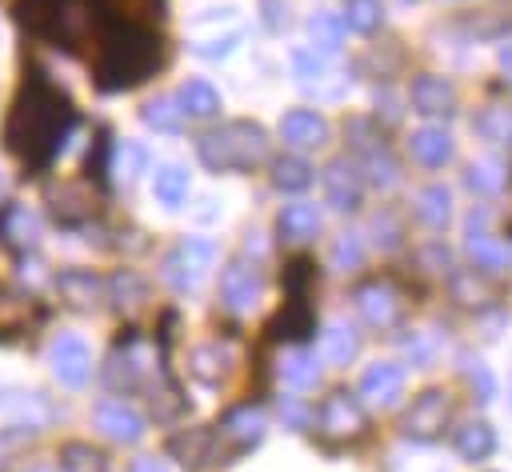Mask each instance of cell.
Wrapping results in <instances>:
<instances>
[{
  "mask_svg": "<svg viewBox=\"0 0 512 472\" xmlns=\"http://www.w3.org/2000/svg\"><path fill=\"white\" fill-rule=\"evenodd\" d=\"M268 152V132L252 120H228L200 136L196 156L212 172H248Z\"/></svg>",
  "mask_w": 512,
  "mask_h": 472,
  "instance_id": "6da1fadb",
  "label": "cell"
},
{
  "mask_svg": "<svg viewBox=\"0 0 512 472\" xmlns=\"http://www.w3.org/2000/svg\"><path fill=\"white\" fill-rule=\"evenodd\" d=\"M212 264H216V240H208V236H184L164 256V280L176 292H196Z\"/></svg>",
  "mask_w": 512,
  "mask_h": 472,
  "instance_id": "7a4b0ae2",
  "label": "cell"
},
{
  "mask_svg": "<svg viewBox=\"0 0 512 472\" xmlns=\"http://www.w3.org/2000/svg\"><path fill=\"white\" fill-rule=\"evenodd\" d=\"M48 368L64 388H84L92 376V348L80 332H60L48 344Z\"/></svg>",
  "mask_w": 512,
  "mask_h": 472,
  "instance_id": "3957f363",
  "label": "cell"
},
{
  "mask_svg": "<svg viewBox=\"0 0 512 472\" xmlns=\"http://www.w3.org/2000/svg\"><path fill=\"white\" fill-rule=\"evenodd\" d=\"M260 292H264V280L256 272V264L248 260H228V268L220 272V296H224V308L244 316L260 304Z\"/></svg>",
  "mask_w": 512,
  "mask_h": 472,
  "instance_id": "277c9868",
  "label": "cell"
},
{
  "mask_svg": "<svg viewBox=\"0 0 512 472\" xmlns=\"http://www.w3.org/2000/svg\"><path fill=\"white\" fill-rule=\"evenodd\" d=\"M92 420H96V428H100L108 440H116V444H136V440L144 436V416H140L132 404L116 400V396H104V400L92 408Z\"/></svg>",
  "mask_w": 512,
  "mask_h": 472,
  "instance_id": "5b68a950",
  "label": "cell"
},
{
  "mask_svg": "<svg viewBox=\"0 0 512 472\" xmlns=\"http://www.w3.org/2000/svg\"><path fill=\"white\" fill-rule=\"evenodd\" d=\"M444 424H448V396H444L440 388L420 392V396L412 400L408 416H404V432L416 436V440H432V436H440Z\"/></svg>",
  "mask_w": 512,
  "mask_h": 472,
  "instance_id": "8992f818",
  "label": "cell"
},
{
  "mask_svg": "<svg viewBox=\"0 0 512 472\" xmlns=\"http://www.w3.org/2000/svg\"><path fill=\"white\" fill-rule=\"evenodd\" d=\"M360 396H364L372 408H392V404L404 396V368L392 364V360L368 364L364 376H360Z\"/></svg>",
  "mask_w": 512,
  "mask_h": 472,
  "instance_id": "52a82bcc",
  "label": "cell"
},
{
  "mask_svg": "<svg viewBox=\"0 0 512 472\" xmlns=\"http://www.w3.org/2000/svg\"><path fill=\"white\" fill-rule=\"evenodd\" d=\"M324 200L336 208V212H356L360 200H364V184H360V172L348 164V160H332L324 168Z\"/></svg>",
  "mask_w": 512,
  "mask_h": 472,
  "instance_id": "ba28073f",
  "label": "cell"
},
{
  "mask_svg": "<svg viewBox=\"0 0 512 472\" xmlns=\"http://www.w3.org/2000/svg\"><path fill=\"white\" fill-rule=\"evenodd\" d=\"M408 96H412V112H420V116H452L456 112V88L444 76H432V72L416 76Z\"/></svg>",
  "mask_w": 512,
  "mask_h": 472,
  "instance_id": "9c48e42d",
  "label": "cell"
},
{
  "mask_svg": "<svg viewBox=\"0 0 512 472\" xmlns=\"http://www.w3.org/2000/svg\"><path fill=\"white\" fill-rule=\"evenodd\" d=\"M280 140L288 148H320L328 140V120L312 108H292L280 116Z\"/></svg>",
  "mask_w": 512,
  "mask_h": 472,
  "instance_id": "30bf717a",
  "label": "cell"
},
{
  "mask_svg": "<svg viewBox=\"0 0 512 472\" xmlns=\"http://www.w3.org/2000/svg\"><path fill=\"white\" fill-rule=\"evenodd\" d=\"M364 428V408L352 392H332L320 404V432L324 436H356Z\"/></svg>",
  "mask_w": 512,
  "mask_h": 472,
  "instance_id": "8fae6325",
  "label": "cell"
},
{
  "mask_svg": "<svg viewBox=\"0 0 512 472\" xmlns=\"http://www.w3.org/2000/svg\"><path fill=\"white\" fill-rule=\"evenodd\" d=\"M228 368H232V348L228 344H220V340H208V344H196L192 352H188V376L196 380V384H220L224 376H228Z\"/></svg>",
  "mask_w": 512,
  "mask_h": 472,
  "instance_id": "7c38bea8",
  "label": "cell"
},
{
  "mask_svg": "<svg viewBox=\"0 0 512 472\" xmlns=\"http://www.w3.org/2000/svg\"><path fill=\"white\" fill-rule=\"evenodd\" d=\"M276 376H280L284 388L308 392V388L320 384V356L308 352V348H288V352L280 356V364H276Z\"/></svg>",
  "mask_w": 512,
  "mask_h": 472,
  "instance_id": "4fadbf2b",
  "label": "cell"
},
{
  "mask_svg": "<svg viewBox=\"0 0 512 472\" xmlns=\"http://www.w3.org/2000/svg\"><path fill=\"white\" fill-rule=\"evenodd\" d=\"M408 152H412V160H420L424 168H444L448 160H452V136L444 132V128H416L412 136H408Z\"/></svg>",
  "mask_w": 512,
  "mask_h": 472,
  "instance_id": "5bb4252c",
  "label": "cell"
},
{
  "mask_svg": "<svg viewBox=\"0 0 512 472\" xmlns=\"http://www.w3.org/2000/svg\"><path fill=\"white\" fill-rule=\"evenodd\" d=\"M276 228H280V236L288 244H304V240H312L320 232V208L316 204H304V200L284 204L280 216H276Z\"/></svg>",
  "mask_w": 512,
  "mask_h": 472,
  "instance_id": "9a60e30c",
  "label": "cell"
},
{
  "mask_svg": "<svg viewBox=\"0 0 512 472\" xmlns=\"http://www.w3.org/2000/svg\"><path fill=\"white\" fill-rule=\"evenodd\" d=\"M360 352V332L348 320H332L320 332V360L324 364H348Z\"/></svg>",
  "mask_w": 512,
  "mask_h": 472,
  "instance_id": "2e32d148",
  "label": "cell"
},
{
  "mask_svg": "<svg viewBox=\"0 0 512 472\" xmlns=\"http://www.w3.org/2000/svg\"><path fill=\"white\" fill-rule=\"evenodd\" d=\"M176 104H180V112H184L188 120H208V116L220 112V92H216L208 80L196 76V80H184V84H180Z\"/></svg>",
  "mask_w": 512,
  "mask_h": 472,
  "instance_id": "e0dca14e",
  "label": "cell"
},
{
  "mask_svg": "<svg viewBox=\"0 0 512 472\" xmlns=\"http://www.w3.org/2000/svg\"><path fill=\"white\" fill-rule=\"evenodd\" d=\"M220 436L224 440H232L236 448H252V444H260V436H264V412L260 408H232L228 416H224V424H220Z\"/></svg>",
  "mask_w": 512,
  "mask_h": 472,
  "instance_id": "ac0fdd59",
  "label": "cell"
},
{
  "mask_svg": "<svg viewBox=\"0 0 512 472\" xmlns=\"http://www.w3.org/2000/svg\"><path fill=\"white\" fill-rule=\"evenodd\" d=\"M188 188H192V176H188V168H180V164H160V168L152 172V196H156L164 208H180V204L188 200Z\"/></svg>",
  "mask_w": 512,
  "mask_h": 472,
  "instance_id": "d6986e66",
  "label": "cell"
},
{
  "mask_svg": "<svg viewBox=\"0 0 512 472\" xmlns=\"http://www.w3.org/2000/svg\"><path fill=\"white\" fill-rule=\"evenodd\" d=\"M356 304H360L364 320L376 324V328H388V324L396 320V308H400V300H396V292H392L388 284H368V288H360V292H356Z\"/></svg>",
  "mask_w": 512,
  "mask_h": 472,
  "instance_id": "ffe728a7",
  "label": "cell"
},
{
  "mask_svg": "<svg viewBox=\"0 0 512 472\" xmlns=\"http://www.w3.org/2000/svg\"><path fill=\"white\" fill-rule=\"evenodd\" d=\"M456 452L464 456V460H488L492 452H496V432H492V424H484V420H468V424H460L456 428Z\"/></svg>",
  "mask_w": 512,
  "mask_h": 472,
  "instance_id": "44dd1931",
  "label": "cell"
},
{
  "mask_svg": "<svg viewBox=\"0 0 512 472\" xmlns=\"http://www.w3.org/2000/svg\"><path fill=\"white\" fill-rule=\"evenodd\" d=\"M112 172L124 188H132L144 172H148V148L140 140H120L116 152H112Z\"/></svg>",
  "mask_w": 512,
  "mask_h": 472,
  "instance_id": "7402d4cb",
  "label": "cell"
},
{
  "mask_svg": "<svg viewBox=\"0 0 512 472\" xmlns=\"http://www.w3.org/2000/svg\"><path fill=\"white\" fill-rule=\"evenodd\" d=\"M416 216L428 224V228H444L452 220V192L444 184H428L420 196H416Z\"/></svg>",
  "mask_w": 512,
  "mask_h": 472,
  "instance_id": "603a6c76",
  "label": "cell"
},
{
  "mask_svg": "<svg viewBox=\"0 0 512 472\" xmlns=\"http://www.w3.org/2000/svg\"><path fill=\"white\" fill-rule=\"evenodd\" d=\"M272 184L280 192H304L312 184V164L304 156H280L272 164Z\"/></svg>",
  "mask_w": 512,
  "mask_h": 472,
  "instance_id": "cb8c5ba5",
  "label": "cell"
},
{
  "mask_svg": "<svg viewBox=\"0 0 512 472\" xmlns=\"http://www.w3.org/2000/svg\"><path fill=\"white\" fill-rule=\"evenodd\" d=\"M308 36H312V48L336 52L344 44V20L336 12H312L308 16Z\"/></svg>",
  "mask_w": 512,
  "mask_h": 472,
  "instance_id": "d4e9b609",
  "label": "cell"
},
{
  "mask_svg": "<svg viewBox=\"0 0 512 472\" xmlns=\"http://www.w3.org/2000/svg\"><path fill=\"white\" fill-rule=\"evenodd\" d=\"M140 116H144V124L156 128V132H180V124H184V112H180L176 96H156V100H148Z\"/></svg>",
  "mask_w": 512,
  "mask_h": 472,
  "instance_id": "484cf974",
  "label": "cell"
},
{
  "mask_svg": "<svg viewBox=\"0 0 512 472\" xmlns=\"http://www.w3.org/2000/svg\"><path fill=\"white\" fill-rule=\"evenodd\" d=\"M60 468L64 472H108V456L92 444H64L60 448Z\"/></svg>",
  "mask_w": 512,
  "mask_h": 472,
  "instance_id": "4316f807",
  "label": "cell"
},
{
  "mask_svg": "<svg viewBox=\"0 0 512 472\" xmlns=\"http://www.w3.org/2000/svg\"><path fill=\"white\" fill-rule=\"evenodd\" d=\"M340 20H344V28L368 36V32L380 28V20H384V4H380V0H348V8H344Z\"/></svg>",
  "mask_w": 512,
  "mask_h": 472,
  "instance_id": "83f0119b",
  "label": "cell"
},
{
  "mask_svg": "<svg viewBox=\"0 0 512 472\" xmlns=\"http://www.w3.org/2000/svg\"><path fill=\"white\" fill-rule=\"evenodd\" d=\"M464 180H468L472 192H480V196H496V192L504 188V164L492 160V156H484V160H476V164L468 168Z\"/></svg>",
  "mask_w": 512,
  "mask_h": 472,
  "instance_id": "f1b7e54d",
  "label": "cell"
},
{
  "mask_svg": "<svg viewBox=\"0 0 512 472\" xmlns=\"http://www.w3.org/2000/svg\"><path fill=\"white\" fill-rule=\"evenodd\" d=\"M468 252L476 260V268H504L508 264V248L500 240H492L488 232H468Z\"/></svg>",
  "mask_w": 512,
  "mask_h": 472,
  "instance_id": "f546056e",
  "label": "cell"
},
{
  "mask_svg": "<svg viewBox=\"0 0 512 472\" xmlns=\"http://www.w3.org/2000/svg\"><path fill=\"white\" fill-rule=\"evenodd\" d=\"M328 260H332V268H340V272L360 268V264H364V240H360V232H340V236L332 240Z\"/></svg>",
  "mask_w": 512,
  "mask_h": 472,
  "instance_id": "4dcf8cb0",
  "label": "cell"
},
{
  "mask_svg": "<svg viewBox=\"0 0 512 472\" xmlns=\"http://www.w3.org/2000/svg\"><path fill=\"white\" fill-rule=\"evenodd\" d=\"M292 72L304 80V84H320L324 76H328V60H324V52L320 48H312V44H304V48H292Z\"/></svg>",
  "mask_w": 512,
  "mask_h": 472,
  "instance_id": "1f68e13d",
  "label": "cell"
},
{
  "mask_svg": "<svg viewBox=\"0 0 512 472\" xmlns=\"http://www.w3.org/2000/svg\"><path fill=\"white\" fill-rule=\"evenodd\" d=\"M476 132L484 136V140H512V112L508 108H484L480 116H476Z\"/></svg>",
  "mask_w": 512,
  "mask_h": 472,
  "instance_id": "d6a6232c",
  "label": "cell"
},
{
  "mask_svg": "<svg viewBox=\"0 0 512 472\" xmlns=\"http://www.w3.org/2000/svg\"><path fill=\"white\" fill-rule=\"evenodd\" d=\"M244 40V32L240 28H232V32H224V36H208V40H196L192 44V52L200 56V60H224V56H232L236 52V44Z\"/></svg>",
  "mask_w": 512,
  "mask_h": 472,
  "instance_id": "836d02e7",
  "label": "cell"
},
{
  "mask_svg": "<svg viewBox=\"0 0 512 472\" xmlns=\"http://www.w3.org/2000/svg\"><path fill=\"white\" fill-rule=\"evenodd\" d=\"M460 360H464V376H468L472 392H476L480 400H492V396H496V380H492V372L484 368V360H476V356H460Z\"/></svg>",
  "mask_w": 512,
  "mask_h": 472,
  "instance_id": "e575fe53",
  "label": "cell"
},
{
  "mask_svg": "<svg viewBox=\"0 0 512 472\" xmlns=\"http://www.w3.org/2000/svg\"><path fill=\"white\" fill-rule=\"evenodd\" d=\"M368 176H372V184L392 188V184H396V160H392L384 148H372V152H368Z\"/></svg>",
  "mask_w": 512,
  "mask_h": 472,
  "instance_id": "d590c367",
  "label": "cell"
},
{
  "mask_svg": "<svg viewBox=\"0 0 512 472\" xmlns=\"http://www.w3.org/2000/svg\"><path fill=\"white\" fill-rule=\"evenodd\" d=\"M28 436H32V428H28V424L0 428V472H4V464L16 456V448H24V444H28Z\"/></svg>",
  "mask_w": 512,
  "mask_h": 472,
  "instance_id": "8d00e7d4",
  "label": "cell"
},
{
  "mask_svg": "<svg viewBox=\"0 0 512 472\" xmlns=\"http://www.w3.org/2000/svg\"><path fill=\"white\" fill-rule=\"evenodd\" d=\"M452 292H456V300H464V304H476V300L484 296L476 272H456V276H452Z\"/></svg>",
  "mask_w": 512,
  "mask_h": 472,
  "instance_id": "74e56055",
  "label": "cell"
},
{
  "mask_svg": "<svg viewBox=\"0 0 512 472\" xmlns=\"http://www.w3.org/2000/svg\"><path fill=\"white\" fill-rule=\"evenodd\" d=\"M404 348H408L412 364H420V368H428V364H432V356H436V348H432V340H428L424 332H412V336H404Z\"/></svg>",
  "mask_w": 512,
  "mask_h": 472,
  "instance_id": "f35d334b",
  "label": "cell"
},
{
  "mask_svg": "<svg viewBox=\"0 0 512 472\" xmlns=\"http://www.w3.org/2000/svg\"><path fill=\"white\" fill-rule=\"evenodd\" d=\"M260 20L268 32H280L288 24V0H260Z\"/></svg>",
  "mask_w": 512,
  "mask_h": 472,
  "instance_id": "ab89813d",
  "label": "cell"
},
{
  "mask_svg": "<svg viewBox=\"0 0 512 472\" xmlns=\"http://www.w3.org/2000/svg\"><path fill=\"white\" fill-rule=\"evenodd\" d=\"M280 416H284L292 428H304V420H308V408H300L296 400H280Z\"/></svg>",
  "mask_w": 512,
  "mask_h": 472,
  "instance_id": "60d3db41",
  "label": "cell"
},
{
  "mask_svg": "<svg viewBox=\"0 0 512 472\" xmlns=\"http://www.w3.org/2000/svg\"><path fill=\"white\" fill-rule=\"evenodd\" d=\"M132 472H168V464L156 460V456H140V460L132 464Z\"/></svg>",
  "mask_w": 512,
  "mask_h": 472,
  "instance_id": "b9f144b4",
  "label": "cell"
},
{
  "mask_svg": "<svg viewBox=\"0 0 512 472\" xmlns=\"http://www.w3.org/2000/svg\"><path fill=\"white\" fill-rule=\"evenodd\" d=\"M500 68H504V76H508V84H512V44L500 48Z\"/></svg>",
  "mask_w": 512,
  "mask_h": 472,
  "instance_id": "7bdbcfd3",
  "label": "cell"
},
{
  "mask_svg": "<svg viewBox=\"0 0 512 472\" xmlns=\"http://www.w3.org/2000/svg\"><path fill=\"white\" fill-rule=\"evenodd\" d=\"M28 472H56V468H28Z\"/></svg>",
  "mask_w": 512,
  "mask_h": 472,
  "instance_id": "ee69618b",
  "label": "cell"
},
{
  "mask_svg": "<svg viewBox=\"0 0 512 472\" xmlns=\"http://www.w3.org/2000/svg\"><path fill=\"white\" fill-rule=\"evenodd\" d=\"M0 192H4V176H0Z\"/></svg>",
  "mask_w": 512,
  "mask_h": 472,
  "instance_id": "f6af8a7d",
  "label": "cell"
},
{
  "mask_svg": "<svg viewBox=\"0 0 512 472\" xmlns=\"http://www.w3.org/2000/svg\"><path fill=\"white\" fill-rule=\"evenodd\" d=\"M508 396H512V384H508Z\"/></svg>",
  "mask_w": 512,
  "mask_h": 472,
  "instance_id": "bcb514c9",
  "label": "cell"
}]
</instances>
